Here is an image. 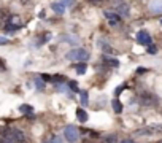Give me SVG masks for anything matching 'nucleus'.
Wrapping results in <instances>:
<instances>
[{
    "label": "nucleus",
    "instance_id": "obj_26",
    "mask_svg": "<svg viewBox=\"0 0 162 143\" xmlns=\"http://www.w3.org/2000/svg\"><path fill=\"white\" fill-rule=\"evenodd\" d=\"M89 2H92V3H97V2H100V0H89Z\"/></svg>",
    "mask_w": 162,
    "mask_h": 143
},
{
    "label": "nucleus",
    "instance_id": "obj_23",
    "mask_svg": "<svg viewBox=\"0 0 162 143\" xmlns=\"http://www.w3.org/2000/svg\"><path fill=\"white\" fill-rule=\"evenodd\" d=\"M5 43H8V40L5 37H0V45H5Z\"/></svg>",
    "mask_w": 162,
    "mask_h": 143
},
{
    "label": "nucleus",
    "instance_id": "obj_27",
    "mask_svg": "<svg viewBox=\"0 0 162 143\" xmlns=\"http://www.w3.org/2000/svg\"><path fill=\"white\" fill-rule=\"evenodd\" d=\"M159 143H162V140H160V141H159Z\"/></svg>",
    "mask_w": 162,
    "mask_h": 143
},
{
    "label": "nucleus",
    "instance_id": "obj_14",
    "mask_svg": "<svg viewBox=\"0 0 162 143\" xmlns=\"http://www.w3.org/2000/svg\"><path fill=\"white\" fill-rule=\"evenodd\" d=\"M75 70L78 72L79 75H83V73H86V70H88V65L84 64V62H79V64H75Z\"/></svg>",
    "mask_w": 162,
    "mask_h": 143
},
{
    "label": "nucleus",
    "instance_id": "obj_7",
    "mask_svg": "<svg viewBox=\"0 0 162 143\" xmlns=\"http://www.w3.org/2000/svg\"><path fill=\"white\" fill-rule=\"evenodd\" d=\"M103 14H105V18L108 19V22H110L111 25H118V24L121 22V18H119V14H116V13H111V11H105Z\"/></svg>",
    "mask_w": 162,
    "mask_h": 143
},
{
    "label": "nucleus",
    "instance_id": "obj_22",
    "mask_svg": "<svg viewBox=\"0 0 162 143\" xmlns=\"http://www.w3.org/2000/svg\"><path fill=\"white\" fill-rule=\"evenodd\" d=\"M119 143H133V140L132 138H124V140H121Z\"/></svg>",
    "mask_w": 162,
    "mask_h": 143
},
{
    "label": "nucleus",
    "instance_id": "obj_13",
    "mask_svg": "<svg viewBox=\"0 0 162 143\" xmlns=\"http://www.w3.org/2000/svg\"><path fill=\"white\" fill-rule=\"evenodd\" d=\"M111 107H113L115 113H121V111H123V108H124V107H123V104H121L118 99H115L113 102H111Z\"/></svg>",
    "mask_w": 162,
    "mask_h": 143
},
{
    "label": "nucleus",
    "instance_id": "obj_15",
    "mask_svg": "<svg viewBox=\"0 0 162 143\" xmlns=\"http://www.w3.org/2000/svg\"><path fill=\"white\" fill-rule=\"evenodd\" d=\"M118 13L127 16V14H129V5H127V3H121V5L118 7Z\"/></svg>",
    "mask_w": 162,
    "mask_h": 143
},
{
    "label": "nucleus",
    "instance_id": "obj_17",
    "mask_svg": "<svg viewBox=\"0 0 162 143\" xmlns=\"http://www.w3.org/2000/svg\"><path fill=\"white\" fill-rule=\"evenodd\" d=\"M69 89L78 92V91H79V89H78V83H76V81H70V83H69Z\"/></svg>",
    "mask_w": 162,
    "mask_h": 143
},
{
    "label": "nucleus",
    "instance_id": "obj_24",
    "mask_svg": "<svg viewBox=\"0 0 162 143\" xmlns=\"http://www.w3.org/2000/svg\"><path fill=\"white\" fill-rule=\"evenodd\" d=\"M145 72H146V68H143V67H140V68L137 70V73H145Z\"/></svg>",
    "mask_w": 162,
    "mask_h": 143
},
{
    "label": "nucleus",
    "instance_id": "obj_11",
    "mask_svg": "<svg viewBox=\"0 0 162 143\" xmlns=\"http://www.w3.org/2000/svg\"><path fill=\"white\" fill-rule=\"evenodd\" d=\"M103 64L108 65V67H118L119 61L118 59H111V57H103Z\"/></svg>",
    "mask_w": 162,
    "mask_h": 143
},
{
    "label": "nucleus",
    "instance_id": "obj_28",
    "mask_svg": "<svg viewBox=\"0 0 162 143\" xmlns=\"http://www.w3.org/2000/svg\"><path fill=\"white\" fill-rule=\"evenodd\" d=\"M160 24H162V21H160Z\"/></svg>",
    "mask_w": 162,
    "mask_h": 143
},
{
    "label": "nucleus",
    "instance_id": "obj_16",
    "mask_svg": "<svg viewBox=\"0 0 162 143\" xmlns=\"http://www.w3.org/2000/svg\"><path fill=\"white\" fill-rule=\"evenodd\" d=\"M19 111L24 113V114H32L34 108H32L30 105H21V107H19Z\"/></svg>",
    "mask_w": 162,
    "mask_h": 143
},
{
    "label": "nucleus",
    "instance_id": "obj_19",
    "mask_svg": "<svg viewBox=\"0 0 162 143\" xmlns=\"http://www.w3.org/2000/svg\"><path fill=\"white\" fill-rule=\"evenodd\" d=\"M0 140H2L0 143H15V141H13L11 138H8V137H5V135H2V137H0Z\"/></svg>",
    "mask_w": 162,
    "mask_h": 143
},
{
    "label": "nucleus",
    "instance_id": "obj_10",
    "mask_svg": "<svg viewBox=\"0 0 162 143\" xmlns=\"http://www.w3.org/2000/svg\"><path fill=\"white\" fill-rule=\"evenodd\" d=\"M79 100H81V105L83 107H86L88 104H89V94H88V91H79Z\"/></svg>",
    "mask_w": 162,
    "mask_h": 143
},
{
    "label": "nucleus",
    "instance_id": "obj_4",
    "mask_svg": "<svg viewBox=\"0 0 162 143\" xmlns=\"http://www.w3.org/2000/svg\"><path fill=\"white\" fill-rule=\"evenodd\" d=\"M140 102H142L143 105H156L159 100H157L156 95H153V94H150V92H143V94L140 95Z\"/></svg>",
    "mask_w": 162,
    "mask_h": 143
},
{
    "label": "nucleus",
    "instance_id": "obj_21",
    "mask_svg": "<svg viewBox=\"0 0 162 143\" xmlns=\"http://www.w3.org/2000/svg\"><path fill=\"white\" fill-rule=\"evenodd\" d=\"M7 68V65H5V62H3V59H2V57H0V72H3Z\"/></svg>",
    "mask_w": 162,
    "mask_h": 143
},
{
    "label": "nucleus",
    "instance_id": "obj_5",
    "mask_svg": "<svg viewBox=\"0 0 162 143\" xmlns=\"http://www.w3.org/2000/svg\"><path fill=\"white\" fill-rule=\"evenodd\" d=\"M137 40H138L140 45H145V46H150L151 45V37H150V34H148L146 30H140L137 34Z\"/></svg>",
    "mask_w": 162,
    "mask_h": 143
},
{
    "label": "nucleus",
    "instance_id": "obj_20",
    "mask_svg": "<svg viewBox=\"0 0 162 143\" xmlns=\"http://www.w3.org/2000/svg\"><path fill=\"white\" fill-rule=\"evenodd\" d=\"M157 49H156V46L153 45V43H151V45H150V48H148V53H151V54H154Z\"/></svg>",
    "mask_w": 162,
    "mask_h": 143
},
{
    "label": "nucleus",
    "instance_id": "obj_6",
    "mask_svg": "<svg viewBox=\"0 0 162 143\" xmlns=\"http://www.w3.org/2000/svg\"><path fill=\"white\" fill-rule=\"evenodd\" d=\"M150 11L153 14H162V0H151L150 2Z\"/></svg>",
    "mask_w": 162,
    "mask_h": 143
},
{
    "label": "nucleus",
    "instance_id": "obj_12",
    "mask_svg": "<svg viewBox=\"0 0 162 143\" xmlns=\"http://www.w3.org/2000/svg\"><path fill=\"white\" fill-rule=\"evenodd\" d=\"M102 143H118V137L115 134H110V135H105L102 138Z\"/></svg>",
    "mask_w": 162,
    "mask_h": 143
},
{
    "label": "nucleus",
    "instance_id": "obj_9",
    "mask_svg": "<svg viewBox=\"0 0 162 143\" xmlns=\"http://www.w3.org/2000/svg\"><path fill=\"white\" fill-rule=\"evenodd\" d=\"M76 118L79 119V122H88V113L83 108H78L76 110Z\"/></svg>",
    "mask_w": 162,
    "mask_h": 143
},
{
    "label": "nucleus",
    "instance_id": "obj_3",
    "mask_svg": "<svg viewBox=\"0 0 162 143\" xmlns=\"http://www.w3.org/2000/svg\"><path fill=\"white\" fill-rule=\"evenodd\" d=\"M157 132H162V126H146V127H142V129H138V131H135L133 135L143 137V135H154Z\"/></svg>",
    "mask_w": 162,
    "mask_h": 143
},
{
    "label": "nucleus",
    "instance_id": "obj_18",
    "mask_svg": "<svg viewBox=\"0 0 162 143\" xmlns=\"http://www.w3.org/2000/svg\"><path fill=\"white\" fill-rule=\"evenodd\" d=\"M35 86H37V88H38L40 91H42V89L45 88V84H43V81H42V80H40V78H35Z\"/></svg>",
    "mask_w": 162,
    "mask_h": 143
},
{
    "label": "nucleus",
    "instance_id": "obj_1",
    "mask_svg": "<svg viewBox=\"0 0 162 143\" xmlns=\"http://www.w3.org/2000/svg\"><path fill=\"white\" fill-rule=\"evenodd\" d=\"M65 59H69V61H76V62H84L89 59V53L83 48H75L72 51H69L65 54Z\"/></svg>",
    "mask_w": 162,
    "mask_h": 143
},
{
    "label": "nucleus",
    "instance_id": "obj_25",
    "mask_svg": "<svg viewBox=\"0 0 162 143\" xmlns=\"http://www.w3.org/2000/svg\"><path fill=\"white\" fill-rule=\"evenodd\" d=\"M43 80H45V81H51V76H48V75H43Z\"/></svg>",
    "mask_w": 162,
    "mask_h": 143
},
{
    "label": "nucleus",
    "instance_id": "obj_8",
    "mask_svg": "<svg viewBox=\"0 0 162 143\" xmlns=\"http://www.w3.org/2000/svg\"><path fill=\"white\" fill-rule=\"evenodd\" d=\"M51 10L56 13V14H64V13H65V5H64L62 2H54V3L51 5Z\"/></svg>",
    "mask_w": 162,
    "mask_h": 143
},
{
    "label": "nucleus",
    "instance_id": "obj_2",
    "mask_svg": "<svg viewBox=\"0 0 162 143\" xmlns=\"http://www.w3.org/2000/svg\"><path fill=\"white\" fill-rule=\"evenodd\" d=\"M64 137H65V140L69 141V143H76L79 140V131H78V127H75V126H67L64 129Z\"/></svg>",
    "mask_w": 162,
    "mask_h": 143
}]
</instances>
